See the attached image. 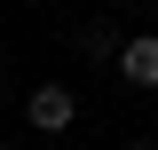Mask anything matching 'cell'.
<instances>
[{
    "label": "cell",
    "mask_w": 158,
    "mask_h": 150,
    "mask_svg": "<svg viewBox=\"0 0 158 150\" xmlns=\"http://www.w3.org/2000/svg\"><path fill=\"white\" fill-rule=\"evenodd\" d=\"M24 119H32L40 134H63V127H71V119H79V95L48 79V87H32V95H24Z\"/></svg>",
    "instance_id": "obj_1"
},
{
    "label": "cell",
    "mask_w": 158,
    "mask_h": 150,
    "mask_svg": "<svg viewBox=\"0 0 158 150\" xmlns=\"http://www.w3.org/2000/svg\"><path fill=\"white\" fill-rule=\"evenodd\" d=\"M118 150H158V142H118Z\"/></svg>",
    "instance_id": "obj_4"
},
{
    "label": "cell",
    "mask_w": 158,
    "mask_h": 150,
    "mask_svg": "<svg viewBox=\"0 0 158 150\" xmlns=\"http://www.w3.org/2000/svg\"><path fill=\"white\" fill-rule=\"evenodd\" d=\"M118 79L127 87H158V32H135L118 48Z\"/></svg>",
    "instance_id": "obj_2"
},
{
    "label": "cell",
    "mask_w": 158,
    "mask_h": 150,
    "mask_svg": "<svg viewBox=\"0 0 158 150\" xmlns=\"http://www.w3.org/2000/svg\"><path fill=\"white\" fill-rule=\"evenodd\" d=\"M118 8H142V0H118Z\"/></svg>",
    "instance_id": "obj_5"
},
{
    "label": "cell",
    "mask_w": 158,
    "mask_h": 150,
    "mask_svg": "<svg viewBox=\"0 0 158 150\" xmlns=\"http://www.w3.org/2000/svg\"><path fill=\"white\" fill-rule=\"evenodd\" d=\"M118 48H127V40H111L103 24H87V32H79V56H87V63H118Z\"/></svg>",
    "instance_id": "obj_3"
}]
</instances>
